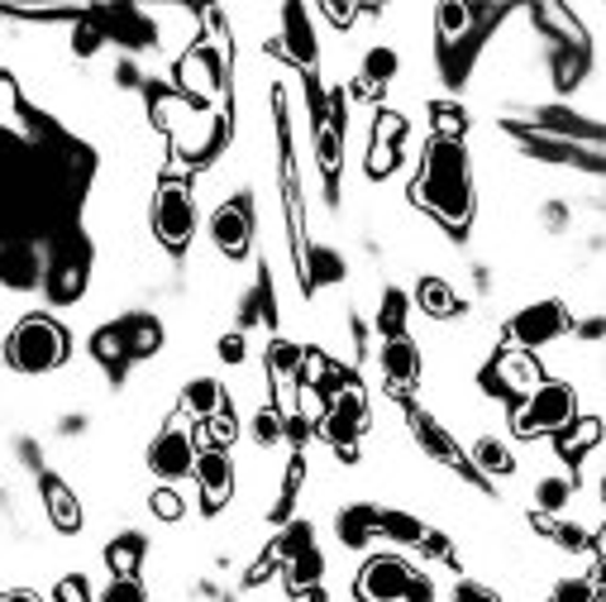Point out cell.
<instances>
[{"label":"cell","mask_w":606,"mask_h":602,"mask_svg":"<svg viewBox=\"0 0 606 602\" xmlns=\"http://www.w3.org/2000/svg\"><path fill=\"white\" fill-rule=\"evenodd\" d=\"M597 440H602V421H597V416H587V421H573V426L559 430V454H563V460H583Z\"/></svg>","instance_id":"cell-24"},{"label":"cell","mask_w":606,"mask_h":602,"mask_svg":"<svg viewBox=\"0 0 606 602\" xmlns=\"http://www.w3.org/2000/svg\"><path fill=\"white\" fill-rule=\"evenodd\" d=\"M464 129H468V115L458 106H434V139H458V143H464Z\"/></svg>","instance_id":"cell-35"},{"label":"cell","mask_w":606,"mask_h":602,"mask_svg":"<svg viewBox=\"0 0 606 602\" xmlns=\"http://www.w3.org/2000/svg\"><path fill=\"white\" fill-rule=\"evenodd\" d=\"M91 355H96L101 363H110V369H120V363L129 359L125 355V339H120V331H115V325L96 331V339H91Z\"/></svg>","instance_id":"cell-32"},{"label":"cell","mask_w":606,"mask_h":602,"mask_svg":"<svg viewBox=\"0 0 606 602\" xmlns=\"http://www.w3.org/2000/svg\"><path fill=\"white\" fill-rule=\"evenodd\" d=\"M392 77H397V54H392L387 44L368 48V54H363V72H359V91H377V86H387Z\"/></svg>","instance_id":"cell-23"},{"label":"cell","mask_w":606,"mask_h":602,"mask_svg":"<svg viewBox=\"0 0 606 602\" xmlns=\"http://www.w3.org/2000/svg\"><path fill=\"white\" fill-rule=\"evenodd\" d=\"M373 507H353V512H345L339 517V541L345 545H363L368 535H373Z\"/></svg>","instance_id":"cell-31"},{"label":"cell","mask_w":606,"mask_h":602,"mask_svg":"<svg viewBox=\"0 0 606 602\" xmlns=\"http://www.w3.org/2000/svg\"><path fill=\"white\" fill-rule=\"evenodd\" d=\"M153 234H158V244L173 248V254H182V248L191 244L196 201H191L187 182H163V187L153 192Z\"/></svg>","instance_id":"cell-4"},{"label":"cell","mask_w":606,"mask_h":602,"mask_svg":"<svg viewBox=\"0 0 606 602\" xmlns=\"http://www.w3.org/2000/svg\"><path fill=\"white\" fill-rule=\"evenodd\" d=\"M569 502H573V483H569V478H539V483H535V507H539V517H555V512H563Z\"/></svg>","instance_id":"cell-28"},{"label":"cell","mask_w":606,"mask_h":602,"mask_svg":"<svg viewBox=\"0 0 606 602\" xmlns=\"http://www.w3.org/2000/svg\"><path fill=\"white\" fill-rule=\"evenodd\" d=\"M44 502H48V517L58 531H77L82 526V502L72 497V488L62 478H44Z\"/></svg>","instance_id":"cell-17"},{"label":"cell","mask_w":606,"mask_h":602,"mask_svg":"<svg viewBox=\"0 0 606 602\" xmlns=\"http://www.w3.org/2000/svg\"><path fill=\"white\" fill-rule=\"evenodd\" d=\"M430 598H434L430 579H426V574H411V583H406V598L401 602H430Z\"/></svg>","instance_id":"cell-46"},{"label":"cell","mask_w":606,"mask_h":602,"mask_svg":"<svg viewBox=\"0 0 606 602\" xmlns=\"http://www.w3.org/2000/svg\"><path fill=\"white\" fill-rule=\"evenodd\" d=\"M382 378H387V383L397 387V392H406V387L420 383V349L406 335L382 339Z\"/></svg>","instance_id":"cell-15"},{"label":"cell","mask_w":606,"mask_h":602,"mask_svg":"<svg viewBox=\"0 0 606 602\" xmlns=\"http://www.w3.org/2000/svg\"><path fill=\"white\" fill-rule=\"evenodd\" d=\"M377 331H382V339H392V335L406 331V292H397V287H387V292H382Z\"/></svg>","instance_id":"cell-30"},{"label":"cell","mask_w":606,"mask_h":602,"mask_svg":"<svg viewBox=\"0 0 606 602\" xmlns=\"http://www.w3.org/2000/svg\"><path fill=\"white\" fill-rule=\"evenodd\" d=\"M545 383L535 369V359L525 355V349H506V355H497L492 363V373H487V387H497V392H511V397H531V392Z\"/></svg>","instance_id":"cell-14"},{"label":"cell","mask_w":606,"mask_h":602,"mask_svg":"<svg viewBox=\"0 0 606 602\" xmlns=\"http://www.w3.org/2000/svg\"><path fill=\"white\" fill-rule=\"evenodd\" d=\"M345 278V258L335 248H306V264H301V282L306 287H329Z\"/></svg>","instance_id":"cell-21"},{"label":"cell","mask_w":606,"mask_h":602,"mask_svg":"<svg viewBox=\"0 0 606 602\" xmlns=\"http://www.w3.org/2000/svg\"><path fill=\"white\" fill-rule=\"evenodd\" d=\"M53 598H58V602H91V583L82 579V574H68V579H58Z\"/></svg>","instance_id":"cell-41"},{"label":"cell","mask_w":606,"mask_h":602,"mask_svg":"<svg viewBox=\"0 0 606 602\" xmlns=\"http://www.w3.org/2000/svg\"><path fill=\"white\" fill-rule=\"evenodd\" d=\"M182 412H191L196 421H210V416L225 412V387H220L215 378H191V383L182 387Z\"/></svg>","instance_id":"cell-16"},{"label":"cell","mask_w":606,"mask_h":602,"mask_svg":"<svg viewBox=\"0 0 606 602\" xmlns=\"http://www.w3.org/2000/svg\"><path fill=\"white\" fill-rule=\"evenodd\" d=\"M268 369L278 378H296L301 369V345H292V339H272L268 345Z\"/></svg>","instance_id":"cell-33"},{"label":"cell","mask_w":606,"mask_h":602,"mask_svg":"<svg viewBox=\"0 0 606 602\" xmlns=\"http://www.w3.org/2000/svg\"><path fill=\"white\" fill-rule=\"evenodd\" d=\"M296 402H301V416H306V421H321V416H325V397H321V387H306V383H301Z\"/></svg>","instance_id":"cell-43"},{"label":"cell","mask_w":606,"mask_h":602,"mask_svg":"<svg viewBox=\"0 0 606 602\" xmlns=\"http://www.w3.org/2000/svg\"><path fill=\"white\" fill-rule=\"evenodd\" d=\"M473 464H478L482 474H492V478H497V474H511V468H516V460H511V450H506L502 440H492V436L473 444Z\"/></svg>","instance_id":"cell-29"},{"label":"cell","mask_w":606,"mask_h":602,"mask_svg":"<svg viewBox=\"0 0 606 602\" xmlns=\"http://www.w3.org/2000/svg\"><path fill=\"white\" fill-rule=\"evenodd\" d=\"M578 421V392L569 383H539L516 407V436H559L563 426Z\"/></svg>","instance_id":"cell-3"},{"label":"cell","mask_w":606,"mask_h":602,"mask_svg":"<svg viewBox=\"0 0 606 602\" xmlns=\"http://www.w3.org/2000/svg\"><path fill=\"white\" fill-rule=\"evenodd\" d=\"M406 416H411V430H416V440L420 444H426V450L434 454V460H444V464H458V468H464V460H458V450H454V440L450 436H444V430L440 426H434V416H426V412H406Z\"/></svg>","instance_id":"cell-19"},{"label":"cell","mask_w":606,"mask_h":602,"mask_svg":"<svg viewBox=\"0 0 606 602\" xmlns=\"http://www.w3.org/2000/svg\"><path fill=\"white\" fill-rule=\"evenodd\" d=\"M416 301H420V311L426 316H454L458 311V297H454V287L450 282H440V278H420V287H416Z\"/></svg>","instance_id":"cell-26"},{"label":"cell","mask_w":606,"mask_h":602,"mask_svg":"<svg viewBox=\"0 0 606 602\" xmlns=\"http://www.w3.org/2000/svg\"><path fill=\"white\" fill-rule=\"evenodd\" d=\"M139 559H143V535H120V541H110V549H105V565H110L115 579H135V569H139Z\"/></svg>","instance_id":"cell-25"},{"label":"cell","mask_w":606,"mask_h":602,"mask_svg":"<svg viewBox=\"0 0 606 602\" xmlns=\"http://www.w3.org/2000/svg\"><path fill=\"white\" fill-rule=\"evenodd\" d=\"M401 139H406V115L382 111L377 125H373V143H368V173L387 177L392 167L401 163Z\"/></svg>","instance_id":"cell-13"},{"label":"cell","mask_w":606,"mask_h":602,"mask_svg":"<svg viewBox=\"0 0 606 602\" xmlns=\"http://www.w3.org/2000/svg\"><path fill=\"white\" fill-rule=\"evenodd\" d=\"M82 282H86V268H82V264L62 268L58 278H53V297H58V301H72L77 292H82Z\"/></svg>","instance_id":"cell-37"},{"label":"cell","mask_w":606,"mask_h":602,"mask_svg":"<svg viewBox=\"0 0 606 602\" xmlns=\"http://www.w3.org/2000/svg\"><path fill=\"white\" fill-rule=\"evenodd\" d=\"M363 426H368V402H363V387L349 378V387H339L335 402H325L321 430H325V440L345 454V460H353V440H359Z\"/></svg>","instance_id":"cell-5"},{"label":"cell","mask_w":606,"mask_h":602,"mask_svg":"<svg viewBox=\"0 0 606 602\" xmlns=\"http://www.w3.org/2000/svg\"><path fill=\"white\" fill-rule=\"evenodd\" d=\"M454 602H502V598H497L487 583H473V579H464V583L454 588Z\"/></svg>","instance_id":"cell-44"},{"label":"cell","mask_w":606,"mask_h":602,"mask_svg":"<svg viewBox=\"0 0 606 602\" xmlns=\"http://www.w3.org/2000/svg\"><path fill=\"white\" fill-rule=\"evenodd\" d=\"M329 373H335V369H329V359L321 355V349H301V369H296L301 383H306V387H321Z\"/></svg>","instance_id":"cell-36"},{"label":"cell","mask_w":606,"mask_h":602,"mask_svg":"<svg viewBox=\"0 0 606 602\" xmlns=\"http://www.w3.org/2000/svg\"><path fill=\"white\" fill-rule=\"evenodd\" d=\"M5 359L20 373H53L68 359V331L48 316H24L5 339Z\"/></svg>","instance_id":"cell-2"},{"label":"cell","mask_w":606,"mask_h":602,"mask_svg":"<svg viewBox=\"0 0 606 602\" xmlns=\"http://www.w3.org/2000/svg\"><path fill=\"white\" fill-rule=\"evenodd\" d=\"M325 15L335 20V24H353V20H359V10H353V5H349V10H339V5H325Z\"/></svg>","instance_id":"cell-48"},{"label":"cell","mask_w":606,"mask_h":602,"mask_svg":"<svg viewBox=\"0 0 606 602\" xmlns=\"http://www.w3.org/2000/svg\"><path fill=\"white\" fill-rule=\"evenodd\" d=\"M220 359H225V363H240V359H244V335H225V339H220Z\"/></svg>","instance_id":"cell-47"},{"label":"cell","mask_w":606,"mask_h":602,"mask_svg":"<svg viewBox=\"0 0 606 602\" xmlns=\"http://www.w3.org/2000/svg\"><path fill=\"white\" fill-rule=\"evenodd\" d=\"M101 602H149L139 579H110V588L101 593Z\"/></svg>","instance_id":"cell-38"},{"label":"cell","mask_w":606,"mask_h":602,"mask_svg":"<svg viewBox=\"0 0 606 602\" xmlns=\"http://www.w3.org/2000/svg\"><path fill=\"white\" fill-rule=\"evenodd\" d=\"M0 602H38L34 593H0Z\"/></svg>","instance_id":"cell-49"},{"label":"cell","mask_w":606,"mask_h":602,"mask_svg":"<svg viewBox=\"0 0 606 602\" xmlns=\"http://www.w3.org/2000/svg\"><path fill=\"white\" fill-rule=\"evenodd\" d=\"M411 201L450 230H468L473 220V167L468 149L458 139H434L420 163V177L411 182Z\"/></svg>","instance_id":"cell-1"},{"label":"cell","mask_w":606,"mask_h":602,"mask_svg":"<svg viewBox=\"0 0 606 602\" xmlns=\"http://www.w3.org/2000/svg\"><path fill=\"white\" fill-rule=\"evenodd\" d=\"M210 240L225 258H244L248 244H254V220H248L244 201H225L215 216H210Z\"/></svg>","instance_id":"cell-12"},{"label":"cell","mask_w":606,"mask_h":602,"mask_svg":"<svg viewBox=\"0 0 606 602\" xmlns=\"http://www.w3.org/2000/svg\"><path fill=\"white\" fill-rule=\"evenodd\" d=\"M191 474H196V483H201L206 512H220V507L230 502V493H234V460L225 450H201V454H196V464H191Z\"/></svg>","instance_id":"cell-10"},{"label":"cell","mask_w":606,"mask_h":602,"mask_svg":"<svg viewBox=\"0 0 606 602\" xmlns=\"http://www.w3.org/2000/svg\"><path fill=\"white\" fill-rule=\"evenodd\" d=\"M315 153H321V173L329 177V187H335V177H339V96H335V106H329L325 120H321Z\"/></svg>","instance_id":"cell-20"},{"label":"cell","mask_w":606,"mask_h":602,"mask_svg":"<svg viewBox=\"0 0 606 602\" xmlns=\"http://www.w3.org/2000/svg\"><path fill=\"white\" fill-rule=\"evenodd\" d=\"M149 507H153V512L163 517V521H177V517H182V497H177L173 488H158V493L149 497Z\"/></svg>","instance_id":"cell-42"},{"label":"cell","mask_w":606,"mask_h":602,"mask_svg":"<svg viewBox=\"0 0 606 602\" xmlns=\"http://www.w3.org/2000/svg\"><path fill=\"white\" fill-rule=\"evenodd\" d=\"M177 86L187 91V96L196 101V106H210V101L220 96V62L210 48H187V54L177 58Z\"/></svg>","instance_id":"cell-9"},{"label":"cell","mask_w":606,"mask_h":602,"mask_svg":"<svg viewBox=\"0 0 606 602\" xmlns=\"http://www.w3.org/2000/svg\"><path fill=\"white\" fill-rule=\"evenodd\" d=\"M373 531L392 535V541H406V545H420V541H426V526H420L411 512H377V517H373Z\"/></svg>","instance_id":"cell-27"},{"label":"cell","mask_w":606,"mask_h":602,"mask_svg":"<svg viewBox=\"0 0 606 602\" xmlns=\"http://www.w3.org/2000/svg\"><path fill=\"white\" fill-rule=\"evenodd\" d=\"M254 430H258V444H272V440L282 436V416H278V412H263Z\"/></svg>","instance_id":"cell-45"},{"label":"cell","mask_w":606,"mask_h":602,"mask_svg":"<svg viewBox=\"0 0 606 602\" xmlns=\"http://www.w3.org/2000/svg\"><path fill=\"white\" fill-rule=\"evenodd\" d=\"M301 478H306V464L292 460V468H287V483H282V497H278V507H272V517H287L292 512V497L301 488Z\"/></svg>","instance_id":"cell-39"},{"label":"cell","mask_w":606,"mask_h":602,"mask_svg":"<svg viewBox=\"0 0 606 602\" xmlns=\"http://www.w3.org/2000/svg\"><path fill=\"white\" fill-rule=\"evenodd\" d=\"M563 331H569V311L559 301H535V306H525L506 321V339L516 349H539L549 339H559Z\"/></svg>","instance_id":"cell-6"},{"label":"cell","mask_w":606,"mask_h":602,"mask_svg":"<svg viewBox=\"0 0 606 602\" xmlns=\"http://www.w3.org/2000/svg\"><path fill=\"white\" fill-rule=\"evenodd\" d=\"M278 48L296 62V68H315V30H311V10L306 5H282V38H272L268 54Z\"/></svg>","instance_id":"cell-11"},{"label":"cell","mask_w":606,"mask_h":602,"mask_svg":"<svg viewBox=\"0 0 606 602\" xmlns=\"http://www.w3.org/2000/svg\"><path fill=\"white\" fill-rule=\"evenodd\" d=\"M549 602H597V588H592L587 579H563Z\"/></svg>","instance_id":"cell-40"},{"label":"cell","mask_w":606,"mask_h":602,"mask_svg":"<svg viewBox=\"0 0 606 602\" xmlns=\"http://www.w3.org/2000/svg\"><path fill=\"white\" fill-rule=\"evenodd\" d=\"M434 24H440V34L454 44V38L473 24V10H468V5H458V0H444V5H440V15H434Z\"/></svg>","instance_id":"cell-34"},{"label":"cell","mask_w":606,"mask_h":602,"mask_svg":"<svg viewBox=\"0 0 606 602\" xmlns=\"http://www.w3.org/2000/svg\"><path fill=\"white\" fill-rule=\"evenodd\" d=\"M191 464H196V444L187 436V426L173 421L149 444V468L158 478H187L191 474Z\"/></svg>","instance_id":"cell-8"},{"label":"cell","mask_w":606,"mask_h":602,"mask_svg":"<svg viewBox=\"0 0 606 602\" xmlns=\"http://www.w3.org/2000/svg\"><path fill=\"white\" fill-rule=\"evenodd\" d=\"M321 574H325V559H321V549H315V545L296 549V555L287 559V588H292V593L315 588V583H321Z\"/></svg>","instance_id":"cell-22"},{"label":"cell","mask_w":606,"mask_h":602,"mask_svg":"<svg viewBox=\"0 0 606 602\" xmlns=\"http://www.w3.org/2000/svg\"><path fill=\"white\" fill-rule=\"evenodd\" d=\"M115 331H120L129 359H143V355H153V349L163 345V325H158L153 316H125Z\"/></svg>","instance_id":"cell-18"},{"label":"cell","mask_w":606,"mask_h":602,"mask_svg":"<svg viewBox=\"0 0 606 602\" xmlns=\"http://www.w3.org/2000/svg\"><path fill=\"white\" fill-rule=\"evenodd\" d=\"M411 565H406L401 555H373L363 565V574H359V598L363 602H401L406 598V583H411Z\"/></svg>","instance_id":"cell-7"}]
</instances>
